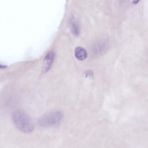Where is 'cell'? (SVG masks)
Masks as SVG:
<instances>
[{"label":"cell","mask_w":148,"mask_h":148,"mask_svg":"<svg viewBox=\"0 0 148 148\" xmlns=\"http://www.w3.org/2000/svg\"><path fill=\"white\" fill-rule=\"evenodd\" d=\"M13 122L16 128L25 133L32 132L34 127V122L27 114L21 109L16 110L12 114Z\"/></svg>","instance_id":"6da1fadb"},{"label":"cell","mask_w":148,"mask_h":148,"mask_svg":"<svg viewBox=\"0 0 148 148\" xmlns=\"http://www.w3.org/2000/svg\"><path fill=\"white\" fill-rule=\"evenodd\" d=\"M63 117V114L60 111H51L41 116L38 120V123L42 127H56L60 124L62 120Z\"/></svg>","instance_id":"7a4b0ae2"},{"label":"cell","mask_w":148,"mask_h":148,"mask_svg":"<svg viewBox=\"0 0 148 148\" xmlns=\"http://www.w3.org/2000/svg\"><path fill=\"white\" fill-rule=\"evenodd\" d=\"M55 54L53 51L49 52L46 55L44 59L42 66V71L43 73L47 71L50 69L54 58Z\"/></svg>","instance_id":"3957f363"},{"label":"cell","mask_w":148,"mask_h":148,"mask_svg":"<svg viewBox=\"0 0 148 148\" xmlns=\"http://www.w3.org/2000/svg\"><path fill=\"white\" fill-rule=\"evenodd\" d=\"M74 53L75 57L79 60H83L87 57V54L86 51L81 47H76L75 49Z\"/></svg>","instance_id":"277c9868"},{"label":"cell","mask_w":148,"mask_h":148,"mask_svg":"<svg viewBox=\"0 0 148 148\" xmlns=\"http://www.w3.org/2000/svg\"><path fill=\"white\" fill-rule=\"evenodd\" d=\"M71 29L73 33L76 36H78L79 34V28L78 25L75 22L71 23Z\"/></svg>","instance_id":"5b68a950"},{"label":"cell","mask_w":148,"mask_h":148,"mask_svg":"<svg viewBox=\"0 0 148 148\" xmlns=\"http://www.w3.org/2000/svg\"><path fill=\"white\" fill-rule=\"evenodd\" d=\"M85 74L86 77H92L93 76V72L90 70L86 71L85 73Z\"/></svg>","instance_id":"8992f818"},{"label":"cell","mask_w":148,"mask_h":148,"mask_svg":"<svg viewBox=\"0 0 148 148\" xmlns=\"http://www.w3.org/2000/svg\"><path fill=\"white\" fill-rule=\"evenodd\" d=\"M140 0H133L132 3L134 4L137 3Z\"/></svg>","instance_id":"52a82bcc"},{"label":"cell","mask_w":148,"mask_h":148,"mask_svg":"<svg viewBox=\"0 0 148 148\" xmlns=\"http://www.w3.org/2000/svg\"><path fill=\"white\" fill-rule=\"evenodd\" d=\"M6 67V66H3V65H2V66H1V65H0V68H5V67Z\"/></svg>","instance_id":"ba28073f"},{"label":"cell","mask_w":148,"mask_h":148,"mask_svg":"<svg viewBox=\"0 0 148 148\" xmlns=\"http://www.w3.org/2000/svg\"><path fill=\"white\" fill-rule=\"evenodd\" d=\"M147 62H148V54L147 55Z\"/></svg>","instance_id":"9c48e42d"}]
</instances>
